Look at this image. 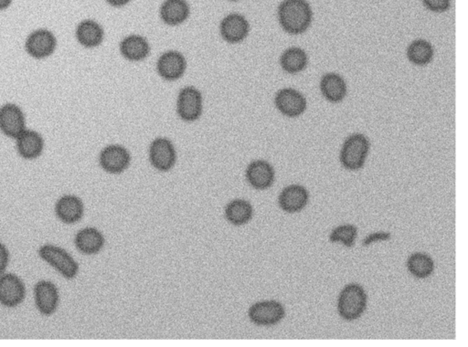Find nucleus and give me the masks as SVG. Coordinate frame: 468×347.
<instances>
[{
    "label": "nucleus",
    "mask_w": 468,
    "mask_h": 347,
    "mask_svg": "<svg viewBox=\"0 0 468 347\" xmlns=\"http://www.w3.org/2000/svg\"><path fill=\"white\" fill-rule=\"evenodd\" d=\"M278 19L288 33L299 35L310 27L313 12L305 0H284L279 6Z\"/></svg>",
    "instance_id": "obj_1"
},
{
    "label": "nucleus",
    "mask_w": 468,
    "mask_h": 347,
    "mask_svg": "<svg viewBox=\"0 0 468 347\" xmlns=\"http://www.w3.org/2000/svg\"><path fill=\"white\" fill-rule=\"evenodd\" d=\"M366 307V291L360 285L351 284L341 291L337 310L344 320H357L362 316Z\"/></svg>",
    "instance_id": "obj_2"
},
{
    "label": "nucleus",
    "mask_w": 468,
    "mask_h": 347,
    "mask_svg": "<svg viewBox=\"0 0 468 347\" xmlns=\"http://www.w3.org/2000/svg\"><path fill=\"white\" fill-rule=\"evenodd\" d=\"M369 139L362 134L350 135L343 144L340 152V162L347 170L356 171L362 168L369 154Z\"/></svg>",
    "instance_id": "obj_3"
},
{
    "label": "nucleus",
    "mask_w": 468,
    "mask_h": 347,
    "mask_svg": "<svg viewBox=\"0 0 468 347\" xmlns=\"http://www.w3.org/2000/svg\"><path fill=\"white\" fill-rule=\"evenodd\" d=\"M39 255L67 280L77 276L79 265L63 249L54 245H44L39 249Z\"/></svg>",
    "instance_id": "obj_4"
},
{
    "label": "nucleus",
    "mask_w": 468,
    "mask_h": 347,
    "mask_svg": "<svg viewBox=\"0 0 468 347\" xmlns=\"http://www.w3.org/2000/svg\"><path fill=\"white\" fill-rule=\"evenodd\" d=\"M285 316V308L278 301H258L249 310L250 320L258 326H275L281 322Z\"/></svg>",
    "instance_id": "obj_5"
},
{
    "label": "nucleus",
    "mask_w": 468,
    "mask_h": 347,
    "mask_svg": "<svg viewBox=\"0 0 468 347\" xmlns=\"http://www.w3.org/2000/svg\"><path fill=\"white\" fill-rule=\"evenodd\" d=\"M24 281L17 275L6 274L0 276V304L6 307L19 306L25 299Z\"/></svg>",
    "instance_id": "obj_6"
},
{
    "label": "nucleus",
    "mask_w": 468,
    "mask_h": 347,
    "mask_svg": "<svg viewBox=\"0 0 468 347\" xmlns=\"http://www.w3.org/2000/svg\"><path fill=\"white\" fill-rule=\"evenodd\" d=\"M275 105L288 118H298L307 109V100L298 90L285 88L279 90L275 96Z\"/></svg>",
    "instance_id": "obj_7"
},
{
    "label": "nucleus",
    "mask_w": 468,
    "mask_h": 347,
    "mask_svg": "<svg viewBox=\"0 0 468 347\" xmlns=\"http://www.w3.org/2000/svg\"><path fill=\"white\" fill-rule=\"evenodd\" d=\"M35 304L40 313L50 316L56 312L60 295L56 285L50 281H40L34 288Z\"/></svg>",
    "instance_id": "obj_8"
},
{
    "label": "nucleus",
    "mask_w": 468,
    "mask_h": 347,
    "mask_svg": "<svg viewBox=\"0 0 468 347\" xmlns=\"http://www.w3.org/2000/svg\"><path fill=\"white\" fill-rule=\"evenodd\" d=\"M99 162L107 173L121 174L129 167L130 155L121 145H109L101 152Z\"/></svg>",
    "instance_id": "obj_9"
},
{
    "label": "nucleus",
    "mask_w": 468,
    "mask_h": 347,
    "mask_svg": "<svg viewBox=\"0 0 468 347\" xmlns=\"http://www.w3.org/2000/svg\"><path fill=\"white\" fill-rule=\"evenodd\" d=\"M0 130L9 138L16 139L25 131V119L21 108L12 103L0 108Z\"/></svg>",
    "instance_id": "obj_10"
},
{
    "label": "nucleus",
    "mask_w": 468,
    "mask_h": 347,
    "mask_svg": "<svg viewBox=\"0 0 468 347\" xmlns=\"http://www.w3.org/2000/svg\"><path fill=\"white\" fill-rule=\"evenodd\" d=\"M149 158L155 168L159 171H168L176 163V151L168 139L158 138L152 142L149 148Z\"/></svg>",
    "instance_id": "obj_11"
},
{
    "label": "nucleus",
    "mask_w": 468,
    "mask_h": 347,
    "mask_svg": "<svg viewBox=\"0 0 468 347\" xmlns=\"http://www.w3.org/2000/svg\"><path fill=\"white\" fill-rule=\"evenodd\" d=\"M203 100L199 90L187 87L181 90L178 100V113L185 121H194L200 118Z\"/></svg>",
    "instance_id": "obj_12"
},
{
    "label": "nucleus",
    "mask_w": 468,
    "mask_h": 347,
    "mask_svg": "<svg viewBox=\"0 0 468 347\" xmlns=\"http://www.w3.org/2000/svg\"><path fill=\"white\" fill-rule=\"evenodd\" d=\"M246 178L253 189L265 190L275 182V170L268 162L256 160L247 167Z\"/></svg>",
    "instance_id": "obj_13"
},
{
    "label": "nucleus",
    "mask_w": 468,
    "mask_h": 347,
    "mask_svg": "<svg viewBox=\"0 0 468 347\" xmlns=\"http://www.w3.org/2000/svg\"><path fill=\"white\" fill-rule=\"evenodd\" d=\"M56 47V40L51 31L39 30L32 32L26 43V48L31 56L36 59H44L50 56Z\"/></svg>",
    "instance_id": "obj_14"
},
{
    "label": "nucleus",
    "mask_w": 468,
    "mask_h": 347,
    "mask_svg": "<svg viewBox=\"0 0 468 347\" xmlns=\"http://www.w3.org/2000/svg\"><path fill=\"white\" fill-rule=\"evenodd\" d=\"M310 195L300 185H290L279 196V206L288 213H297L307 205Z\"/></svg>",
    "instance_id": "obj_15"
},
{
    "label": "nucleus",
    "mask_w": 468,
    "mask_h": 347,
    "mask_svg": "<svg viewBox=\"0 0 468 347\" xmlns=\"http://www.w3.org/2000/svg\"><path fill=\"white\" fill-rule=\"evenodd\" d=\"M58 219L66 224H74L82 219L84 212L83 201L76 196L61 197L55 206Z\"/></svg>",
    "instance_id": "obj_16"
},
{
    "label": "nucleus",
    "mask_w": 468,
    "mask_h": 347,
    "mask_svg": "<svg viewBox=\"0 0 468 347\" xmlns=\"http://www.w3.org/2000/svg\"><path fill=\"white\" fill-rule=\"evenodd\" d=\"M105 242L102 233L92 227L81 229L76 237L78 251L86 255L97 254L105 246Z\"/></svg>",
    "instance_id": "obj_17"
},
{
    "label": "nucleus",
    "mask_w": 468,
    "mask_h": 347,
    "mask_svg": "<svg viewBox=\"0 0 468 347\" xmlns=\"http://www.w3.org/2000/svg\"><path fill=\"white\" fill-rule=\"evenodd\" d=\"M186 63L180 53L168 51L159 58L158 71L165 79H178L184 73Z\"/></svg>",
    "instance_id": "obj_18"
},
{
    "label": "nucleus",
    "mask_w": 468,
    "mask_h": 347,
    "mask_svg": "<svg viewBox=\"0 0 468 347\" xmlns=\"http://www.w3.org/2000/svg\"><path fill=\"white\" fill-rule=\"evenodd\" d=\"M17 147L21 157L32 160L42 154L44 142L37 132L25 130L17 138Z\"/></svg>",
    "instance_id": "obj_19"
},
{
    "label": "nucleus",
    "mask_w": 468,
    "mask_h": 347,
    "mask_svg": "<svg viewBox=\"0 0 468 347\" xmlns=\"http://www.w3.org/2000/svg\"><path fill=\"white\" fill-rule=\"evenodd\" d=\"M249 25L243 16L232 14L227 16L220 25V31L226 41L229 42H239L245 38L248 34Z\"/></svg>",
    "instance_id": "obj_20"
},
{
    "label": "nucleus",
    "mask_w": 468,
    "mask_h": 347,
    "mask_svg": "<svg viewBox=\"0 0 468 347\" xmlns=\"http://www.w3.org/2000/svg\"><path fill=\"white\" fill-rule=\"evenodd\" d=\"M322 95L331 103H340L347 95V84L337 73H327L320 82Z\"/></svg>",
    "instance_id": "obj_21"
},
{
    "label": "nucleus",
    "mask_w": 468,
    "mask_h": 347,
    "mask_svg": "<svg viewBox=\"0 0 468 347\" xmlns=\"http://www.w3.org/2000/svg\"><path fill=\"white\" fill-rule=\"evenodd\" d=\"M188 6L185 0H166L161 6V18L168 25H178L186 21Z\"/></svg>",
    "instance_id": "obj_22"
},
{
    "label": "nucleus",
    "mask_w": 468,
    "mask_h": 347,
    "mask_svg": "<svg viewBox=\"0 0 468 347\" xmlns=\"http://www.w3.org/2000/svg\"><path fill=\"white\" fill-rule=\"evenodd\" d=\"M253 209L251 204L245 200H234L227 205L226 219L234 226H243L253 218Z\"/></svg>",
    "instance_id": "obj_23"
},
{
    "label": "nucleus",
    "mask_w": 468,
    "mask_h": 347,
    "mask_svg": "<svg viewBox=\"0 0 468 347\" xmlns=\"http://www.w3.org/2000/svg\"><path fill=\"white\" fill-rule=\"evenodd\" d=\"M76 36L80 43L84 47L98 46L103 38V31L101 26L93 21H83L78 26Z\"/></svg>",
    "instance_id": "obj_24"
},
{
    "label": "nucleus",
    "mask_w": 468,
    "mask_h": 347,
    "mask_svg": "<svg viewBox=\"0 0 468 347\" xmlns=\"http://www.w3.org/2000/svg\"><path fill=\"white\" fill-rule=\"evenodd\" d=\"M283 70L288 73L297 74L304 71L307 66V55L300 48L292 47L288 48L282 54L280 59Z\"/></svg>",
    "instance_id": "obj_25"
},
{
    "label": "nucleus",
    "mask_w": 468,
    "mask_h": 347,
    "mask_svg": "<svg viewBox=\"0 0 468 347\" xmlns=\"http://www.w3.org/2000/svg\"><path fill=\"white\" fill-rule=\"evenodd\" d=\"M121 53L126 59L141 61L148 56L149 46L148 42L141 36H129L122 41Z\"/></svg>",
    "instance_id": "obj_26"
},
{
    "label": "nucleus",
    "mask_w": 468,
    "mask_h": 347,
    "mask_svg": "<svg viewBox=\"0 0 468 347\" xmlns=\"http://www.w3.org/2000/svg\"><path fill=\"white\" fill-rule=\"evenodd\" d=\"M407 268L409 271L416 278L425 279L433 274L434 264L430 256L424 254V253L417 252L410 256Z\"/></svg>",
    "instance_id": "obj_27"
},
{
    "label": "nucleus",
    "mask_w": 468,
    "mask_h": 347,
    "mask_svg": "<svg viewBox=\"0 0 468 347\" xmlns=\"http://www.w3.org/2000/svg\"><path fill=\"white\" fill-rule=\"evenodd\" d=\"M407 57L412 63L418 65V66H424L433 60L434 48L427 41H414L410 44Z\"/></svg>",
    "instance_id": "obj_28"
},
{
    "label": "nucleus",
    "mask_w": 468,
    "mask_h": 347,
    "mask_svg": "<svg viewBox=\"0 0 468 347\" xmlns=\"http://www.w3.org/2000/svg\"><path fill=\"white\" fill-rule=\"evenodd\" d=\"M357 234V227L351 225V224H346V225H341L333 229L330 237V241L332 243L340 242L346 247L351 248L355 244Z\"/></svg>",
    "instance_id": "obj_29"
},
{
    "label": "nucleus",
    "mask_w": 468,
    "mask_h": 347,
    "mask_svg": "<svg viewBox=\"0 0 468 347\" xmlns=\"http://www.w3.org/2000/svg\"><path fill=\"white\" fill-rule=\"evenodd\" d=\"M429 11L444 12L450 8V0H422Z\"/></svg>",
    "instance_id": "obj_30"
},
{
    "label": "nucleus",
    "mask_w": 468,
    "mask_h": 347,
    "mask_svg": "<svg viewBox=\"0 0 468 347\" xmlns=\"http://www.w3.org/2000/svg\"><path fill=\"white\" fill-rule=\"evenodd\" d=\"M391 238L392 234L389 232L372 233V234H370L364 239L362 245L364 247H366V246H369L373 242L389 241Z\"/></svg>",
    "instance_id": "obj_31"
},
{
    "label": "nucleus",
    "mask_w": 468,
    "mask_h": 347,
    "mask_svg": "<svg viewBox=\"0 0 468 347\" xmlns=\"http://www.w3.org/2000/svg\"><path fill=\"white\" fill-rule=\"evenodd\" d=\"M9 261V253L8 249L3 243L0 242V275L4 274L8 268Z\"/></svg>",
    "instance_id": "obj_32"
},
{
    "label": "nucleus",
    "mask_w": 468,
    "mask_h": 347,
    "mask_svg": "<svg viewBox=\"0 0 468 347\" xmlns=\"http://www.w3.org/2000/svg\"><path fill=\"white\" fill-rule=\"evenodd\" d=\"M130 0H107L110 5L113 6H122L128 4Z\"/></svg>",
    "instance_id": "obj_33"
},
{
    "label": "nucleus",
    "mask_w": 468,
    "mask_h": 347,
    "mask_svg": "<svg viewBox=\"0 0 468 347\" xmlns=\"http://www.w3.org/2000/svg\"><path fill=\"white\" fill-rule=\"evenodd\" d=\"M13 0H0V11H5L12 4Z\"/></svg>",
    "instance_id": "obj_34"
},
{
    "label": "nucleus",
    "mask_w": 468,
    "mask_h": 347,
    "mask_svg": "<svg viewBox=\"0 0 468 347\" xmlns=\"http://www.w3.org/2000/svg\"><path fill=\"white\" fill-rule=\"evenodd\" d=\"M233 1H235V0H233Z\"/></svg>",
    "instance_id": "obj_35"
}]
</instances>
